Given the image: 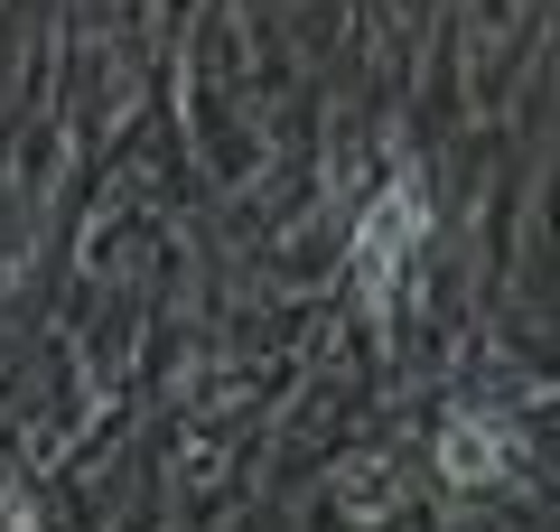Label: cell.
<instances>
[{"mask_svg":"<svg viewBox=\"0 0 560 532\" xmlns=\"http://www.w3.org/2000/svg\"><path fill=\"white\" fill-rule=\"evenodd\" d=\"M420 224H430V206H420L411 177H401V187H383V206L364 216V234H355V271H364V290H374V299L401 280V262H411Z\"/></svg>","mask_w":560,"mask_h":532,"instance_id":"cell-1","label":"cell"},{"mask_svg":"<svg viewBox=\"0 0 560 532\" xmlns=\"http://www.w3.org/2000/svg\"><path fill=\"white\" fill-rule=\"evenodd\" d=\"M440 467L458 476V486H495V467H504V439H495V420H458V430L440 439Z\"/></svg>","mask_w":560,"mask_h":532,"instance_id":"cell-2","label":"cell"}]
</instances>
